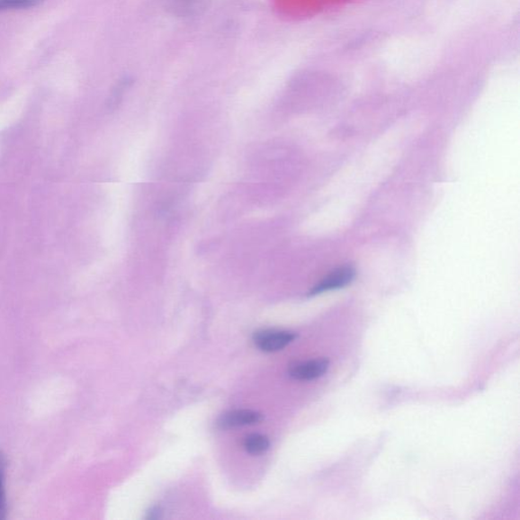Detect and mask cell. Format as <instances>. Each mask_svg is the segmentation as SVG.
I'll use <instances>...</instances> for the list:
<instances>
[{"label": "cell", "mask_w": 520, "mask_h": 520, "mask_svg": "<svg viewBox=\"0 0 520 520\" xmlns=\"http://www.w3.org/2000/svg\"><path fill=\"white\" fill-rule=\"evenodd\" d=\"M329 368L327 359H315L291 365L289 374L297 381H310L325 375Z\"/></svg>", "instance_id": "obj_3"}, {"label": "cell", "mask_w": 520, "mask_h": 520, "mask_svg": "<svg viewBox=\"0 0 520 520\" xmlns=\"http://www.w3.org/2000/svg\"><path fill=\"white\" fill-rule=\"evenodd\" d=\"M354 277H356V271H354L352 265L340 267V269L335 270L327 274L318 285H315L310 291L309 295H319L327 291L344 288L350 285Z\"/></svg>", "instance_id": "obj_2"}, {"label": "cell", "mask_w": 520, "mask_h": 520, "mask_svg": "<svg viewBox=\"0 0 520 520\" xmlns=\"http://www.w3.org/2000/svg\"><path fill=\"white\" fill-rule=\"evenodd\" d=\"M296 338L297 334L288 330L264 329L255 334L254 342L260 351L273 353L285 349Z\"/></svg>", "instance_id": "obj_1"}, {"label": "cell", "mask_w": 520, "mask_h": 520, "mask_svg": "<svg viewBox=\"0 0 520 520\" xmlns=\"http://www.w3.org/2000/svg\"><path fill=\"white\" fill-rule=\"evenodd\" d=\"M160 515H161V510L159 508L155 507V508L151 509V511L148 512V519H157V518L161 517Z\"/></svg>", "instance_id": "obj_8"}, {"label": "cell", "mask_w": 520, "mask_h": 520, "mask_svg": "<svg viewBox=\"0 0 520 520\" xmlns=\"http://www.w3.org/2000/svg\"><path fill=\"white\" fill-rule=\"evenodd\" d=\"M269 438L265 435H258V433L250 435L247 437L246 441H244V448H246V451L252 455L263 454L267 451V449H269Z\"/></svg>", "instance_id": "obj_5"}, {"label": "cell", "mask_w": 520, "mask_h": 520, "mask_svg": "<svg viewBox=\"0 0 520 520\" xmlns=\"http://www.w3.org/2000/svg\"><path fill=\"white\" fill-rule=\"evenodd\" d=\"M43 2L44 0H0V12L30 9Z\"/></svg>", "instance_id": "obj_7"}, {"label": "cell", "mask_w": 520, "mask_h": 520, "mask_svg": "<svg viewBox=\"0 0 520 520\" xmlns=\"http://www.w3.org/2000/svg\"><path fill=\"white\" fill-rule=\"evenodd\" d=\"M6 466V456L3 452H0V520L5 519L7 515V500L5 491Z\"/></svg>", "instance_id": "obj_6"}, {"label": "cell", "mask_w": 520, "mask_h": 520, "mask_svg": "<svg viewBox=\"0 0 520 520\" xmlns=\"http://www.w3.org/2000/svg\"><path fill=\"white\" fill-rule=\"evenodd\" d=\"M263 421V415L251 409H235L223 414L217 422L220 429H233L250 426Z\"/></svg>", "instance_id": "obj_4"}]
</instances>
